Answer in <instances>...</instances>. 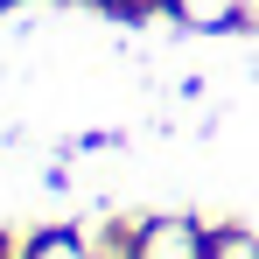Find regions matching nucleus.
Segmentation results:
<instances>
[{
    "instance_id": "nucleus-1",
    "label": "nucleus",
    "mask_w": 259,
    "mask_h": 259,
    "mask_svg": "<svg viewBox=\"0 0 259 259\" xmlns=\"http://www.w3.org/2000/svg\"><path fill=\"white\" fill-rule=\"evenodd\" d=\"M140 259H210V238H196V224H175V217H161V224H147L140 231V245H133Z\"/></svg>"
},
{
    "instance_id": "nucleus-2",
    "label": "nucleus",
    "mask_w": 259,
    "mask_h": 259,
    "mask_svg": "<svg viewBox=\"0 0 259 259\" xmlns=\"http://www.w3.org/2000/svg\"><path fill=\"white\" fill-rule=\"evenodd\" d=\"M168 14H182L189 28H224L238 21V0H168Z\"/></svg>"
},
{
    "instance_id": "nucleus-3",
    "label": "nucleus",
    "mask_w": 259,
    "mask_h": 259,
    "mask_svg": "<svg viewBox=\"0 0 259 259\" xmlns=\"http://www.w3.org/2000/svg\"><path fill=\"white\" fill-rule=\"evenodd\" d=\"M210 259H259V245L245 238V231H217V238H210Z\"/></svg>"
},
{
    "instance_id": "nucleus-4",
    "label": "nucleus",
    "mask_w": 259,
    "mask_h": 259,
    "mask_svg": "<svg viewBox=\"0 0 259 259\" xmlns=\"http://www.w3.org/2000/svg\"><path fill=\"white\" fill-rule=\"evenodd\" d=\"M28 259H91V252L77 245V238H42V245H35Z\"/></svg>"
},
{
    "instance_id": "nucleus-5",
    "label": "nucleus",
    "mask_w": 259,
    "mask_h": 259,
    "mask_svg": "<svg viewBox=\"0 0 259 259\" xmlns=\"http://www.w3.org/2000/svg\"><path fill=\"white\" fill-rule=\"evenodd\" d=\"M238 21H245V28H259V0H238Z\"/></svg>"
}]
</instances>
